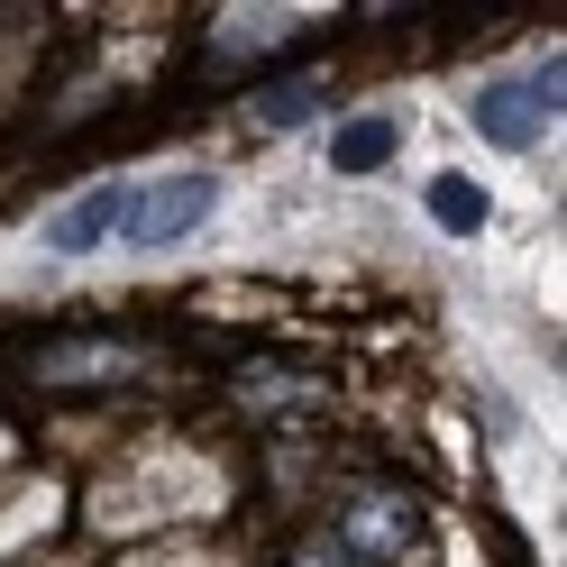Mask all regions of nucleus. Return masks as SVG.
<instances>
[{
	"label": "nucleus",
	"instance_id": "obj_1",
	"mask_svg": "<svg viewBox=\"0 0 567 567\" xmlns=\"http://www.w3.org/2000/svg\"><path fill=\"white\" fill-rule=\"evenodd\" d=\"M549 111H558V55L540 64V74H504V83L476 92V128L494 137V147H530V137L549 128Z\"/></svg>",
	"mask_w": 567,
	"mask_h": 567
},
{
	"label": "nucleus",
	"instance_id": "obj_2",
	"mask_svg": "<svg viewBox=\"0 0 567 567\" xmlns=\"http://www.w3.org/2000/svg\"><path fill=\"white\" fill-rule=\"evenodd\" d=\"M210 202H220V184H210V174H165L147 202H120V220H128V238H137V247H174V238H184Z\"/></svg>",
	"mask_w": 567,
	"mask_h": 567
},
{
	"label": "nucleus",
	"instance_id": "obj_3",
	"mask_svg": "<svg viewBox=\"0 0 567 567\" xmlns=\"http://www.w3.org/2000/svg\"><path fill=\"white\" fill-rule=\"evenodd\" d=\"M394 147H403V120H394V111H358V120L330 128V165H339V174H375Z\"/></svg>",
	"mask_w": 567,
	"mask_h": 567
},
{
	"label": "nucleus",
	"instance_id": "obj_4",
	"mask_svg": "<svg viewBox=\"0 0 567 567\" xmlns=\"http://www.w3.org/2000/svg\"><path fill=\"white\" fill-rule=\"evenodd\" d=\"M111 229H120V184H92L83 202H64L55 220H47V238L64 247V257H83V247H101Z\"/></svg>",
	"mask_w": 567,
	"mask_h": 567
},
{
	"label": "nucleus",
	"instance_id": "obj_5",
	"mask_svg": "<svg viewBox=\"0 0 567 567\" xmlns=\"http://www.w3.org/2000/svg\"><path fill=\"white\" fill-rule=\"evenodd\" d=\"M330 111V83L321 74H284L257 92V128H302V120H321Z\"/></svg>",
	"mask_w": 567,
	"mask_h": 567
},
{
	"label": "nucleus",
	"instance_id": "obj_6",
	"mask_svg": "<svg viewBox=\"0 0 567 567\" xmlns=\"http://www.w3.org/2000/svg\"><path fill=\"white\" fill-rule=\"evenodd\" d=\"M431 220L457 229V238H476L485 229V193L467 184V174H440V184H431Z\"/></svg>",
	"mask_w": 567,
	"mask_h": 567
}]
</instances>
